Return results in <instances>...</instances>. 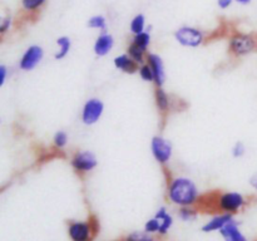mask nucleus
<instances>
[{
	"label": "nucleus",
	"instance_id": "nucleus-11",
	"mask_svg": "<svg viewBox=\"0 0 257 241\" xmlns=\"http://www.w3.org/2000/svg\"><path fill=\"white\" fill-rule=\"evenodd\" d=\"M115 45V39L110 33L102 32L97 35L94 43H93V53L98 58L107 57L113 50Z\"/></svg>",
	"mask_w": 257,
	"mask_h": 241
},
{
	"label": "nucleus",
	"instance_id": "nucleus-32",
	"mask_svg": "<svg viewBox=\"0 0 257 241\" xmlns=\"http://www.w3.org/2000/svg\"><path fill=\"white\" fill-rule=\"evenodd\" d=\"M167 213H168L167 207H166V206H161V207L158 208V210L155 212V217H157L158 220H161V218L165 217V216L167 215Z\"/></svg>",
	"mask_w": 257,
	"mask_h": 241
},
{
	"label": "nucleus",
	"instance_id": "nucleus-23",
	"mask_svg": "<svg viewBox=\"0 0 257 241\" xmlns=\"http://www.w3.org/2000/svg\"><path fill=\"white\" fill-rule=\"evenodd\" d=\"M151 42H152V37H151L150 30H146V32L140 33V34L132 35V40H131V43H133V44H136L141 49L146 50V52H148Z\"/></svg>",
	"mask_w": 257,
	"mask_h": 241
},
{
	"label": "nucleus",
	"instance_id": "nucleus-14",
	"mask_svg": "<svg viewBox=\"0 0 257 241\" xmlns=\"http://www.w3.org/2000/svg\"><path fill=\"white\" fill-rule=\"evenodd\" d=\"M155 104L158 113L162 115L168 114L171 108H172V98H171L170 93H168L163 87H156Z\"/></svg>",
	"mask_w": 257,
	"mask_h": 241
},
{
	"label": "nucleus",
	"instance_id": "nucleus-1",
	"mask_svg": "<svg viewBox=\"0 0 257 241\" xmlns=\"http://www.w3.org/2000/svg\"><path fill=\"white\" fill-rule=\"evenodd\" d=\"M166 196L177 207L196 206L201 200V191L193 178L188 176H171L167 180Z\"/></svg>",
	"mask_w": 257,
	"mask_h": 241
},
{
	"label": "nucleus",
	"instance_id": "nucleus-29",
	"mask_svg": "<svg viewBox=\"0 0 257 241\" xmlns=\"http://www.w3.org/2000/svg\"><path fill=\"white\" fill-rule=\"evenodd\" d=\"M13 24H14V22H13L12 15H4V17L2 18V20H0V34H2L3 37H4L5 34H8V33L12 30Z\"/></svg>",
	"mask_w": 257,
	"mask_h": 241
},
{
	"label": "nucleus",
	"instance_id": "nucleus-10",
	"mask_svg": "<svg viewBox=\"0 0 257 241\" xmlns=\"http://www.w3.org/2000/svg\"><path fill=\"white\" fill-rule=\"evenodd\" d=\"M146 63H148L151 65V68L153 70V74H155V82H153V84L156 87H163L166 80H167V73H166V65L163 58L160 54H157V53L148 52Z\"/></svg>",
	"mask_w": 257,
	"mask_h": 241
},
{
	"label": "nucleus",
	"instance_id": "nucleus-26",
	"mask_svg": "<svg viewBox=\"0 0 257 241\" xmlns=\"http://www.w3.org/2000/svg\"><path fill=\"white\" fill-rule=\"evenodd\" d=\"M160 221H161V227H160V232H158V235L166 236L168 232H170V230L173 226V222H175L173 216L168 212L167 215H166L163 218H161Z\"/></svg>",
	"mask_w": 257,
	"mask_h": 241
},
{
	"label": "nucleus",
	"instance_id": "nucleus-15",
	"mask_svg": "<svg viewBox=\"0 0 257 241\" xmlns=\"http://www.w3.org/2000/svg\"><path fill=\"white\" fill-rule=\"evenodd\" d=\"M113 65H114L115 69L125 73V74H135V73H137L138 67H140L127 53L115 55L114 59H113Z\"/></svg>",
	"mask_w": 257,
	"mask_h": 241
},
{
	"label": "nucleus",
	"instance_id": "nucleus-6",
	"mask_svg": "<svg viewBox=\"0 0 257 241\" xmlns=\"http://www.w3.org/2000/svg\"><path fill=\"white\" fill-rule=\"evenodd\" d=\"M150 150L156 162L162 167L171 163L173 157V145L168 138L161 135H156L151 138Z\"/></svg>",
	"mask_w": 257,
	"mask_h": 241
},
{
	"label": "nucleus",
	"instance_id": "nucleus-9",
	"mask_svg": "<svg viewBox=\"0 0 257 241\" xmlns=\"http://www.w3.org/2000/svg\"><path fill=\"white\" fill-rule=\"evenodd\" d=\"M67 232L70 241H92L94 228L89 221L74 220L68 223Z\"/></svg>",
	"mask_w": 257,
	"mask_h": 241
},
{
	"label": "nucleus",
	"instance_id": "nucleus-25",
	"mask_svg": "<svg viewBox=\"0 0 257 241\" xmlns=\"http://www.w3.org/2000/svg\"><path fill=\"white\" fill-rule=\"evenodd\" d=\"M137 74L140 75L141 79L146 83H153L155 82V74H153V70L151 68V65L148 63H143L138 67Z\"/></svg>",
	"mask_w": 257,
	"mask_h": 241
},
{
	"label": "nucleus",
	"instance_id": "nucleus-8",
	"mask_svg": "<svg viewBox=\"0 0 257 241\" xmlns=\"http://www.w3.org/2000/svg\"><path fill=\"white\" fill-rule=\"evenodd\" d=\"M44 49L38 44H30L25 48L23 54L20 55L19 62H18V69L22 72H32L34 70L44 59Z\"/></svg>",
	"mask_w": 257,
	"mask_h": 241
},
{
	"label": "nucleus",
	"instance_id": "nucleus-31",
	"mask_svg": "<svg viewBox=\"0 0 257 241\" xmlns=\"http://www.w3.org/2000/svg\"><path fill=\"white\" fill-rule=\"evenodd\" d=\"M216 3L221 10H227L235 3V0H216Z\"/></svg>",
	"mask_w": 257,
	"mask_h": 241
},
{
	"label": "nucleus",
	"instance_id": "nucleus-13",
	"mask_svg": "<svg viewBox=\"0 0 257 241\" xmlns=\"http://www.w3.org/2000/svg\"><path fill=\"white\" fill-rule=\"evenodd\" d=\"M233 218L232 213H226V212H220L217 215L212 216L208 221H206L205 223L201 227V231L205 233H211L216 232V231H220L223 226L227 222H230Z\"/></svg>",
	"mask_w": 257,
	"mask_h": 241
},
{
	"label": "nucleus",
	"instance_id": "nucleus-30",
	"mask_svg": "<svg viewBox=\"0 0 257 241\" xmlns=\"http://www.w3.org/2000/svg\"><path fill=\"white\" fill-rule=\"evenodd\" d=\"M9 77V68L5 64H0V88L4 87Z\"/></svg>",
	"mask_w": 257,
	"mask_h": 241
},
{
	"label": "nucleus",
	"instance_id": "nucleus-27",
	"mask_svg": "<svg viewBox=\"0 0 257 241\" xmlns=\"http://www.w3.org/2000/svg\"><path fill=\"white\" fill-rule=\"evenodd\" d=\"M160 227H161V221L158 220L157 217L153 216V217L148 218V220L146 221L145 226H143V230H145L146 232L155 235V233L160 232Z\"/></svg>",
	"mask_w": 257,
	"mask_h": 241
},
{
	"label": "nucleus",
	"instance_id": "nucleus-2",
	"mask_svg": "<svg viewBox=\"0 0 257 241\" xmlns=\"http://www.w3.org/2000/svg\"><path fill=\"white\" fill-rule=\"evenodd\" d=\"M228 54L235 59H241L257 52V35L236 30L231 33L227 39Z\"/></svg>",
	"mask_w": 257,
	"mask_h": 241
},
{
	"label": "nucleus",
	"instance_id": "nucleus-12",
	"mask_svg": "<svg viewBox=\"0 0 257 241\" xmlns=\"http://www.w3.org/2000/svg\"><path fill=\"white\" fill-rule=\"evenodd\" d=\"M218 232H220L223 241H248L245 233L241 231L240 222L237 220H235V217L230 222L226 223Z\"/></svg>",
	"mask_w": 257,
	"mask_h": 241
},
{
	"label": "nucleus",
	"instance_id": "nucleus-4",
	"mask_svg": "<svg viewBox=\"0 0 257 241\" xmlns=\"http://www.w3.org/2000/svg\"><path fill=\"white\" fill-rule=\"evenodd\" d=\"M173 38L181 47L196 49L205 44L207 37H206V33L200 28L192 27V25H182L175 30Z\"/></svg>",
	"mask_w": 257,
	"mask_h": 241
},
{
	"label": "nucleus",
	"instance_id": "nucleus-17",
	"mask_svg": "<svg viewBox=\"0 0 257 241\" xmlns=\"http://www.w3.org/2000/svg\"><path fill=\"white\" fill-rule=\"evenodd\" d=\"M48 0H20V9L25 15H37L45 7Z\"/></svg>",
	"mask_w": 257,
	"mask_h": 241
},
{
	"label": "nucleus",
	"instance_id": "nucleus-22",
	"mask_svg": "<svg viewBox=\"0 0 257 241\" xmlns=\"http://www.w3.org/2000/svg\"><path fill=\"white\" fill-rule=\"evenodd\" d=\"M177 216L183 222H193L197 220L198 210L195 206H185V207L178 208Z\"/></svg>",
	"mask_w": 257,
	"mask_h": 241
},
{
	"label": "nucleus",
	"instance_id": "nucleus-18",
	"mask_svg": "<svg viewBox=\"0 0 257 241\" xmlns=\"http://www.w3.org/2000/svg\"><path fill=\"white\" fill-rule=\"evenodd\" d=\"M147 30V20H146L145 14L142 13H138L135 17L131 19L130 23V32L132 35L140 34Z\"/></svg>",
	"mask_w": 257,
	"mask_h": 241
},
{
	"label": "nucleus",
	"instance_id": "nucleus-5",
	"mask_svg": "<svg viewBox=\"0 0 257 241\" xmlns=\"http://www.w3.org/2000/svg\"><path fill=\"white\" fill-rule=\"evenodd\" d=\"M69 163L77 175L87 176L98 167V157L93 151L78 150L72 155Z\"/></svg>",
	"mask_w": 257,
	"mask_h": 241
},
{
	"label": "nucleus",
	"instance_id": "nucleus-21",
	"mask_svg": "<svg viewBox=\"0 0 257 241\" xmlns=\"http://www.w3.org/2000/svg\"><path fill=\"white\" fill-rule=\"evenodd\" d=\"M68 143H69V135H68L67 131L59 130L54 133L52 140L53 147L57 151H63L68 147Z\"/></svg>",
	"mask_w": 257,
	"mask_h": 241
},
{
	"label": "nucleus",
	"instance_id": "nucleus-24",
	"mask_svg": "<svg viewBox=\"0 0 257 241\" xmlns=\"http://www.w3.org/2000/svg\"><path fill=\"white\" fill-rule=\"evenodd\" d=\"M123 241H157V240H156L155 235H152V233L146 232L145 230L142 231L137 230L128 233V235L123 238Z\"/></svg>",
	"mask_w": 257,
	"mask_h": 241
},
{
	"label": "nucleus",
	"instance_id": "nucleus-28",
	"mask_svg": "<svg viewBox=\"0 0 257 241\" xmlns=\"http://www.w3.org/2000/svg\"><path fill=\"white\" fill-rule=\"evenodd\" d=\"M246 155V146L245 143L241 142V141H237L236 143H233L232 148H231V156L236 160L238 158H242L243 156Z\"/></svg>",
	"mask_w": 257,
	"mask_h": 241
},
{
	"label": "nucleus",
	"instance_id": "nucleus-34",
	"mask_svg": "<svg viewBox=\"0 0 257 241\" xmlns=\"http://www.w3.org/2000/svg\"><path fill=\"white\" fill-rule=\"evenodd\" d=\"M235 3L240 5H248L251 3V0H235Z\"/></svg>",
	"mask_w": 257,
	"mask_h": 241
},
{
	"label": "nucleus",
	"instance_id": "nucleus-33",
	"mask_svg": "<svg viewBox=\"0 0 257 241\" xmlns=\"http://www.w3.org/2000/svg\"><path fill=\"white\" fill-rule=\"evenodd\" d=\"M248 183H250L251 187H252L253 190H255L257 192V171L255 173H253L252 176H251L250 180H248Z\"/></svg>",
	"mask_w": 257,
	"mask_h": 241
},
{
	"label": "nucleus",
	"instance_id": "nucleus-20",
	"mask_svg": "<svg viewBox=\"0 0 257 241\" xmlns=\"http://www.w3.org/2000/svg\"><path fill=\"white\" fill-rule=\"evenodd\" d=\"M125 53H127V54L130 55V57L132 58V59L135 60L138 65L143 64V63H146V60H147L148 52L141 49L140 47H137V45L133 44V43H130V44H128Z\"/></svg>",
	"mask_w": 257,
	"mask_h": 241
},
{
	"label": "nucleus",
	"instance_id": "nucleus-16",
	"mask_svg": "<svg viewBox=\"0 0 257 241\" xmlns=\"http://www.w3.org/2000/svg\"><path fill=\"white\" fill-rule=\"evenodd\" d=\"M55 44H57V50L54 53V59L63 60L64 58H67V55L70 53V49H72V39L67 35H62V37L57 38Z\"/></svg>",
	"mask_w": 257,
	"mask_h": 241
},
{
	"label": "nucleus",
	"instance_id": "nucleus-3",
	"mask_svg": "<svg viewBox=\"0 0 257 241\" xmlns=\"http://www.w3.org/2000/svg\"><path fill=\"white\" fill-rule=\"evenodd\" d=\"M213 203L220 212L235 215L245 207L247 200L238 191H222V192H218L216 195Z\"/></svg>",
	"mask_w": 257,
	"mask_h": 241
},
{
	"label": "nucleus",
	"instance_id": "nucleus-7",
	"mask_svg": "<svg viewBox=\"0 0 257 241\" xmlns=\"http://www.w3.org/2000/svg\"><path fill=\"white\" fill-rule=\"evenodd\" d=\"M105 104L100 98L90 97L83 103V107L80 109V122L85 127H92L97 125L102 119L104 114Z\"/></svg>",
	"mask_w": 257,
	"mask_h": 241
},
{
	"label": "nucleus",
	"instance_id": "nucleus-19",
	"mask_svg": "<svg viewBox=\"0 0 257 241\" xmlns=\"http://www.w3.org/2000/svg\"><path fill=\"white\" fill-rule=\"evenodd\" d=\"M87 27L89 28V29L97 30V32L99 33L107 32L108 20L103 14H95L88 19Z\"/></svg>",
	"mask_w": 257,
	"mask_h": 241
}]
</instances>
